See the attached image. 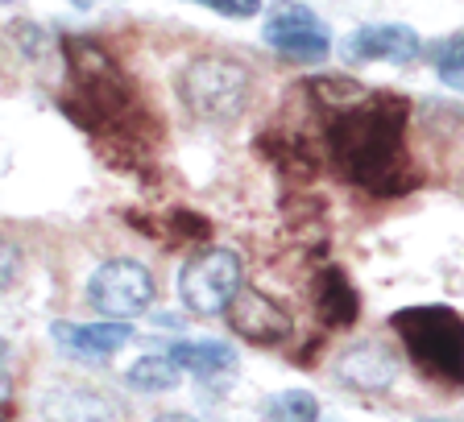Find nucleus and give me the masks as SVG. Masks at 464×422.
<instances>
[{"label":"nucleus","mask_w":464,"mask_h":422,"mask_svg":"<svg viewBox=\"0 0 464 422\" xmlns=\"http://www.w3.org/2000/svg\"><path fill=\"white\" fill-rule=\"evenodd\" d=\"M228 327L237 331L241 340L257 348H274L290 336V315L274 302L270 294H261V290H237V298L228 302Z\"/></svg>","instance_id":"7"},{"label":"nucleus","mask_w":464,"mask_h":422,"mask_svg":"<svg viewBox=\"0 0 464 422\" xmlns=\"http://www.w3.org/2000/svg\"><path fill=\"white\" fill-rule=\"evenodd\" d=\"M54 331L58 344L75 348V352H87V356H112L116 348H125L129 340H133V327L125 323V319H108V323H54L50 327Z\"/></svg>","instance_id":"12"},{"label":"nucleus","mask_w":464,"mask_h":422,"mask_svg":"<svg viewBox=\"0 0 464 422\" xmlns=\"http://www.w3.org/2000/svg\"><path fill=\"white\" fill-rule=\"evenodd\" d=\"M423 42L411 25H361L344 38V54L353 62H411Z\"/></svg>","instance_id":"10"},{"label":"nucleus","mask_w":464,"mask_h":422,"mask_svg":"<svg viewBox=\"0 0 464 422\" xmlns=\"http://www.w3.org/2000/svg\"><path fill=\"white\" fill-rule=\"evenodd\" d=\"M431 62L452 87H464V29L452 34V38H444V42H435Z\"/></svg>","instance_id":"16"},{"label":"nucleus","mask_w":464,"mask_h":422,"mask_svg":"<svg viewBox=\"0 0 464 422\" xmlns=\"http://www.w3.org/2000/svg\"><path fill=\"white\" fill-rule=\"evenodd\" d=\"M394 331L427 377L464 385V319L452 307H411L394 315Z\"/></svg>","instance_id":"2"},{"label":"nucleus","mask_w":464,"mask_h":422,"mask_svg":"<svg viewBox=\"0 0 464 422\" xmlns=\"http://www.w3.org/2000/svg\"><path fill=\"white\" fill-rule=\"evenodd\" d=\"M253 75L245 62L224 54H199L179 71V100L187 104V112L199 120L224 125L232 116H241L249 104Z\"/></svg>","instance_id":"3"},{"label":"nucleus","mask_w":464,"mask_h":422,"mask_svg":"<svg viewBox=\"0 0 464 422\" xmlns=\"http://www.w3.org/2000/svg\"><path fill=\"white\" fill-rule=\"evenodd\" d=\"M266 422H319V402L307 389H282L261 402Z\"/></svg>","instance_id":"15"},{"label":"nucleus","mask_w":464,"mask_h":422,"mask_svg":"<svg viewBox=\"0 0 464 422\" xmlns=\"http://www.w3.org/2000/svg\"><path fill=\"white\" fill-rule=\"evenodd\" d=\"M311 298H315V315L324 319L328 327H353L357 323L361 298H357V290H353V282H348V273L340 265L319 269Z\"/></svg>","instance_id":"11"},{"label":"nucleus","mask_w":464,"mask_h":422,"mask_svg":"<svg viewBox=\"0 0 464 422\" xmlns=\"http://www.w3.org/2000/svg\"><path fill=\"white\" fill-rule=\"evenodd\" d=\"M398 369H402L398 356L386 344H373V340L348 348L336 360V377L344 385H353L357 394H386L390 385L398 381Z\"/></svg>","instance_id":"9"},{"label":"nucleus","mask_w":464,"mask_h":422,"mask_svg":"<svg viewBox=\"0 0 464 422\" xmlns=\"http://www.w3.org/2000/svg\"><path fill=\"white\" fill-rule=\"evenodd\" d=\"M9 398V377H5V369H0V402Z\"/></svg>","instance_id":"19"},{"label":"nucleus","mask_w":464,"mask_h":422,"mask_svg":"<svg viewBox=\"0 0 464 422\" xmlns=\"http://www.w3.org/2000/svg\"><path fill=\"white\" fill-rule=\"evenodd\" d=\"M9 360V340H0V365Z\"/></svg>","instance_id":"20"},{"label":"nucleus","mask_w":464,"mask_h":422,"mask_svg":"<svg viewBox=\"0 0 464 422\" xmlns=\"http://www.w3.org/2000/svg\"><path fill=\"white\" fill-rule=\"evenodd\" d=\"M0 422H5V418H0Z\"/></svg>","instance_id":"22"},{"label":"nucleus","mask_w":464,"mask_h":422,"mask_svg":"<svg viewBox=\"0 0 464 422\" xmlns=\"http://www.w3.org/2000/svg\"><path fill=\"white\" fill-rule=\"evenodd\" d=\"M154 273L141 261L112 257L104 265H96V273L87 278V302L100 311L104 319H133L141 311L154 307Z\"/></svg>","instance_id":"5"},{"label":"nucleus","mask_w":464,"mask_h":422,"mask_svg":"<svg viewBox=\"0 0 464 422\" xmlns=\"http://www.w3.org/2000/svg\"><path fill=\"white\" fill-rule=\"evenodd\" d=\"M191 5H203V9L220 13V17H237V21L257 17L261 13V0H191Z\"/></svg>","instance_id":"18"},{"label":"nucleus","mask_w":464,"mask_h":422,"mask_svg":"<svg viewBox=\"0 0 464 422\" xmlns=\"http://www.w3.org/2000/svg\"><path fill=\"white\" fill-rule=\"evenodd\" d=\"M21 265H25V257H21V249L13 245L9 236H0V290H9L13 282L21 278Z\"/></svg>","instance_id":"17"},{"label":"nucleus","mask_w":464,"mask_h":422,"mask_svg":"<svg viewBox=\"0 0 464 422\" xmlns=\"http://www.w3.org/2000/svg\"><path fill=\"white\" fill-rule=\"evenodd\" d=\"M38 414L42 422H121V406L87 385H50Z\"/></svg>","instance_id":"8"},{"label":"nucleus","mask_w":464,"mask_h":422,"mask_svg":"<svg viewBox=\"0 0 464 422\" xmlns=\"http://www.w3.org/2000/svg\"><path fill=\"white\" fill-rule=\"evenodd\" d=\"M158 422H191V418H158Z\"/></svg>","instance_id":"21"},{"label":"nucleus","mask_w":464,"mask_h":422,"mask_svg":"<svg viewBox=\"0 0 464 422\" xmlns=\"http://www.w3.org/2000/svg\"><path fill=\"white\" fill-rule=\"evenodd\" d=\"M125 381L129 389H141V394H170L183 381V369L174 365L170 356H141L137 365H129Z\"/></svg>","instance_id":"14"},{"label":"nucleus","mask_w":464,"mask_h":422,"mask_svg":"<svg viewBox=\"0 0 464 422\" xmlns=\"http://www.w3.org/2000/svg\"><path fill=\"white\" fill-rule=\"evenodd\" d=\"M166 356L183 373H195V377H216L237 365V352L228 344H220V340H183V344H174Z\"/></svg>","instance_id":"13"},{"label":"nucleus","mask_w":464,"mask_h":422,"mask_svg":"<svg viewBox=\"0 0 464 422\" xmlns=\"http://www.w3.org/2000/svg\"><path fill=\"white\" fill-rule=\"evenodd\" d=\"M266 42L290 62H324L332 54L328 25L303 5H278L266 21Z\"/></svg>","instance_id":"6"},{"label":"nucleus","mask_w":464,"mask_h":422,"mask_svg":"<svg viewBox=\"0 0 464 422\" xmlns=\"http://www.w3.org/2000/svg\"><path fill=\"white\" fill-rule=\"evenodd\" d=\"M241 257L232 249H203L179 269V298L195 315H224L241 290Z\"/></svg>","instance_id":"4"},{"label":"nucleus","mask_w":464,"mask_h":422,"mask_svg":"<svg viewBox=\"0 0 464 422\" xmlns=\"http://www.w3.org/2000/svg\"><path fill=\"white\" fill-rule=\"evenodd\" d=\"M406 100L369 91L361 104L332 116L328 145L348 183L377 195L406 191Z\"/></svg>","instance_id":"1"}]
</instances>
